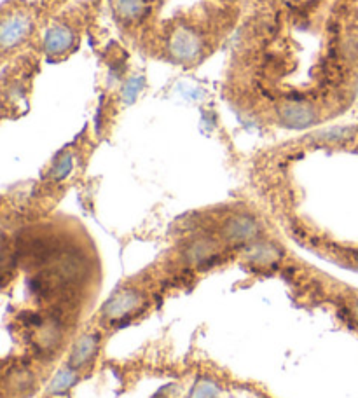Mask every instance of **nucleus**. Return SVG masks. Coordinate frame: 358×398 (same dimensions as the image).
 <instances>
[{
  "label": "nucleus",
  "instance_id": "nucleus-1",
  "mask_svg": "<svg viewBox=\"0 0 358 398\" xmlns=\"http://www.w3.org/2000/svg\"><path fill=\"white\" fill-rule=\"evenodd\" d=\"M220 234L227 243H252L259 238L260 227L252 217L233 215L222 224Z\"/></svg>",
  "mask_w": 358,
  "mask_h": 398
},
{
  "label": "nucleus",
  "instance_id": "nucleus-2",
  "mask_svg": "<svg viewBox=\"0 0 358 398\" xmlns=\"http://www.w3.org/2000/svg\"><path fill=\"white\" fill-rule=\"evenodd\" d=\"M142 294L135 288H124V290H119L117 294L112 295L110 299L105 302L102 314L105 320H121V318L128 316L133 311L139 309L140 304H142Z\"/></svg>",
  "mask_w": 358,
  "mask_h": 398
},
{
  "label": "nucleus",
  "instance_id": "nucleus-3",
  "mask_svg": "<svg viewBox=\"0 0 358 398\" xmlns=\"http://www.w3.org/2000/svg\"><path fill=\"white\" fill-rule=\"evenodd\" d=\"M100 345V335L98 334H86L75 342V346L72 348L70 358H68V367L79 371V368L86 367L89 361L95 358L96 351H98Z\"/></svg>",
  "mask_w": 358,
  "mask_h": 398
},
{
  "label": "nucleus",
  "instance_id": "nucleus-4",
  "mask_svg": "<svg viewBox=\"0 0 358 398\" xmlns=\"http://www.w3.org/2000/svg\"><path fill=\"white\" fill-rule=\"evenodd\" d=\"M61 342V323L58 318H46L37 325L35 332V346L41 353H51Z\"/></svg>",
  "mask_w": 358,
  "mask_h": 398
},
{
  "label": "nucleus",
  "instance_id": "nucleus-5",
  "mask_svg": "<svg viewBox=\"0 0 358 398\" xmlns=\"http://www.w3.org/2000/svg\"><path fill=\"white\" fill-rule=\"evenodd\" d=\"M77 381H79L77 371H74V368H70V367L63 368V371H60L53 378L51 385H49V393H53V395L67 393L68 390H70Z\"/></svg>",
  "mask_w": 358,
  "mask_h": 398
},
{
  "label": "nucleus",
  "instance_id": "nucleus-6",
  "mask_svg": "<svg viewBox=\"0 0 358 398\" xmlns=\"http://www.w3.org/2000/svg\"><path fill=\"white\" fill-rule=\"evenodd\" d=\"M70 168H72L70 155H65L63 159H60V162H58L56 168H54L53 176H54V179H65V176L70 173Z\"/></svg>",
  "mask_w": 358,
  "mask_h": 398
},
{
  "label": "nucleus",
  "instance_id": "nucleus-7",
  "mask_svg": "<svg viewBox=\"0 0 358 398\" xmlns=\"http://www.w3.org/2000/svg\"><path fill=\"white\" fill-rule=\"evenodd\" d=\"M194 398H217L215 386L210 385V383H205V385H201L200 388L196 390V397Z\"/></svg>",
  "mask_w": 358,
  "mask_h": 398
},
{
  "label": "nucleus",
  "instance_id": "nucleus-8",
  "mask_svg": "<svg viewBox=\"0 0 358 398\" xmlns=\"http://www.w3.org/2000/svg\"><path fill=\"white\" fill-rule=\"evenodd\" d=\"M353 313H355V316L358 318V299L355 300V306H353Z\"/></svg>",
  "mask_w": 358,
  "mask_h": 398
}]
</instances>
